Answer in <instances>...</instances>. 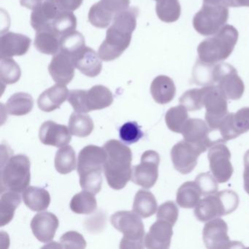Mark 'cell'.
Here are the masks:
<instances>
[{
    "instance_id": "obj_13",
    "label": "cell",
    "mask_w": 249,
    "mask_h": 249,
    "mask_svg": "<svg viewBox=\"0 0 249 249\" xmlns=\"http://www.w3.org/2000/svg\"><path fill=\"white\" fill-rule=\"evenodd\" d=\"M130 0H100L89 12V21L97 28H107L115 16L129 8Z\"/></svg>"
},
{
    "instance_id": "obj_31",
    "label": "cell",
    "mask_w": 249,
    "mask_h": 249,
    "mask_svg": "<svg viewBox=\"0 0 249 249\" xmlns=\"http://www.w3.org/2000/svg\"><path fill=\"white\" fill-rule=\"evenodd\" d=\"M21 202V195L18 192L8 191L2 193L0 199V227H4L12 221L15 211Z\"/></svg>"
},
{
    "instance_id": "obj_22",
    "label": "cell",
    "mask_w": 249,
    "mask_h": 249,
    "mask_svg": "<svg viewBox=\"0 0 249 249\" xmlns=\"http://www.w3.org/2000/svg\"><path fill=\"white\" fill-rule=\"evenodd\" d=\"M32 231L42 243L53 240L59 226L57 216L50 212H41L35 215L31 221Z\"/></svg>"
},
{
    "instance_id": "obj_7",
    "label": "cell",
    "mask_w": 249,
    "mask_h": 249,
    "mask_svg": "<svg viewBox=\"0 0 249 249\" xmlns=\"http://www.w3.org/2000/svg\"><path fill=\"white\" fill-rule=\"evenodd\" d=\"M30 160L24 154L13 156L1 168V192L21 193L30 183Z\"/></svg>"
},
{
    "instance_id": "obj_11",
    "label": "cell",
    "mask_w": 249,
    "mask_h": 249,
    "mask_svg": "<svg viewBox=\"0 0 249 249\" xmlns=\"http://www.w3.org/2000/svg\"><path fill=\"white\" fill-rule=\"evenodd\" d=\"M213 81L227 100H240L244 93L243 81L230 64H214Z\"/></svg>"
},
{
    "instance_id": "obj_2",
    "label": "cell",
    "mask_w": 249,
    "mask_h": 249,
    "mask_svg": "<svg viewBox=\"0 0 249 249\" xmlns=\"http://www.w3.org/2000/svg\"><path fill=\"white\" fill-rule=\"evenodd\" d=\"M106 153L104 173L109 186L120 190L132 178V151L116 140H110L103 145Z\"/></svg>"
},
{
    "instance_id": "obj_6",
    "label": "cell",
    "mask_w": 249,
    "mask_h": 249,
    "mask_svg": "<svg viewBox=\"0 0 249 249\" xmlns=\"http://www.w3.org/2000/svg\"><path fill=\"white\" fill-rule=\"evenodd\" d=\"M110 222L124 234L121 249H143L145 227L139 215L134 211H118L112 215Z\"/></svg>"
},
{
    "instance_id": "obj_26",
    "label": "cell",
    "mask_w": 249,
    "mask_h": 249,
    "mask_svg": "<svg viewBox=\"0 0 249 249\" xmlns=\"http://www.w3.org/2000/svg\"><path fill=\"white\" fill-rule=\"evenodd\" d=\"M59 12L55 0H44L43 3L33 10L31 14L32 27L36 32L49 28Z\"/></svg>"
},
{
    "instance_id": "obj_36",
    "label": "cell",
    "mask_w": 249,
    "mask_h": 249,
    "mask_svg": "<svg viewBox=\"0 0 249 249\" xmlns=\"http://www.w3.org/2000/svg\"><path fill=\"white\" fill-rule=\"evenodd\" d=\"M70 207L71 211L75 213L91 214L97 209V199L94 194L84 190L72 197Z\"/></svg>"
},
{
    "instance_id": "obj_44",
    "label": "cell",
    "mask_w": 249,
    "mask_h": 249,
    "mask_svg": "<svg viewBox=\"0 0 249 249\" xmlns=\"http://www.w3.org/2000/svg\"><path fill=\"white\" fill-rule=\"evenodd\" d=\"M119 136L124 143H135L143 136V132L137 122H126L119 129Z\"/></svg>"
},
{
    "instance_id": "obj_32",
    "label": "cell",
    "mask_w": 249,
    "mask_h": 249,
    "mask_svg": "<svg viewBox=\"0 0 249 249\" xmlns=\"http://www.w3.org/2000/svg\"><path fill=\"white\" fill-rule=\"evenodd\" d=\"M157 210V201L149 191L139 190L135 195L132 211L141 218H146L154 215Z\"/></svg>"
},
{
    "instance_id": "obj_24",
    "label": "cell",
    "mask_w": 249,
    "mask_h": 249,
    "mask_svg": "<svg viewBox=\"0 0 249 249\" xmlns=\"http://www.w3.org/2000/svg\"><path fill=\"white\" fill-rule=\"evenodd\" d=\"M74 66L81 73L89 78L100 75L103 69L102 59L98 53L89 47H85L72 56Z\"/></svg>"
},
{
    "instance_id": "obj_12",
    "label": "cell",
    "mask_w": 249,
    "mask_h": 249,
    "mask_svg": "<svg viewBox=\"0 0 249 249\" xmlns=\"http://www.w3.org/2000/svg\"><path fill=\"white\" fill-rule=\"evenodd\" d=\"M160 157L153 150L145 151L141 157V164L132 167L131 180L144 189H151L159 177Z\"/></svg>"
},
{
    "instance_id": "obj_42",
    "label": "cell",
    "mask_w": 249,
    "mask_h": 249,
    "mask_svg": "<svg viewBox=\"0 0 249 249\" xmlns=\"http://www.w3.org/2000/svg\"><path fill=\"white\" fill-rule=\"evenodd\" d=\"M214 64L205 63L198 60L193 70V78L195 84L200 86L214 85Z\"/></svg>"
},
{
    "instance_id": "obj_17",
    "label": "cell",
    "mask_w": 249,
    "mask_h": 249,
    "mask_svg": "<svg viewBox=\"0 0 249 249\" xmlns=\"http://www.w3.org/2000/svg\"><path fill=\"white\" fill-rule=\"evenodd\" d=\"M201 154L195 145L183 140L173 147L170 154L175 169L181 174L186 175L193 171Z\"/></svg>"
},
{
    "instance_id": "obj_48",
    "label": "cell",
    "mask_w": 249,
    "mask_h": 249,
    "mask_svg": "<svg viewBox=\"0 0 249 249\" xmlns=\"http://www.w3.org/2000/svg\"><path fill=\"white\" fill-rule=\"evenodd\" d=\"M84 0H55L59 11L73 12L81 7Z\"/></svg>"
},
{
    "instance_id": "obj_14",
    "label": "cell",
    "mask_w": 249,
    "mask_h": 249,
    "mask_svg": "<svg viewBox=\"0 0 249 249\" xmlns=\"http://www.w3.org/2000/svg\"><path fill=\"white\" fill-rule=\"evenodd\" d=\"M210 169L217 181L226 183L233 174L232 164L230 161L231 153L227 145L217 142L210 148L208 154Z\"/></svg>"
},
{
    "instance_id": "obj_5",
    "label": "cell",
    "mask_w": 249,
    "mask_h": 249,
    "mask_svg": "<svg viewBox=\"0 0 249 249\" xmlns=\"http://www.w3.org/2000/svg\"><path fill=\"white\" fill-rule=\"evenodd\" d=\"M239 205V196L232 190H223L208 195L195 208L196 218L202 222L234 212Z\"/></svg>"
},
{
    "instance_id": "obj_47",
    "label": "cell",
    "mask_w": 249,
    "mask_h": 249,
    "mask_svg": "<svg viewBox=\"0 0 249 249\" xmlns=\"http://www.w3.org/2000/svg\"><path fill=\"white\" fill-rule=\"evenodd\" d=\"M61 249H85L87 242L84 236L75 231H70L64 234L60 238Z\"/></svg>"
},
{
    "instance_id": "obj_35",
    "label": "cell",
    "mask_w": 249,
    "mask_h": 249,
    "mask_svg": "<svg viewBox=\"0 0 249 249\" xmlns=\"http://www.w3.org/2000/svg\"><path fill=\"white\" fill-rule=\"evenodd\" d=\"M94 125L89 115L73 112L69 119V129L71 134L79 138H86L91 135Z\"/></svg>"
},
{
    "instance_id": "obj_28",
    "label": "cell",
    "mask_w": 249,
    "mask_h": 249,
    "mask_svg": "<svg viewBox=\"0 0 249 249\" xmlns=\"http://www.w3.org/2000/svg\"><path fill=\"white\" fill-rule=\"evenodd\" d=\"M60 37L52 28L37 32L35 39L36 49L43 54L55 55L60 51Z\"/></svg>"
},
{
    "instance_id": "obj_53",
    "label": "cell",
    "mask_w": 249,
    "mask_h": 249,
    "mask_svg": "<svg viewBox=\"0 0 249 249\" xmlns=\"http://www.w3.org/2000/svg\"><path fill=\"white\" fill-rule=\"evenodd\" d=\"M156 1H158V0H156Z\"/></svg>"
},
{
    "instance_id": "obj_46",
    "label": "cell",
    "mask_w": 249,
    "mask_h": 249,
    "mask_svg": "<svg viewBox=\"0 0 249 249\" xmlns=\"http://www.w3.org/2000/svg\"><path fill=\"white\" fill-rule=\"evenodd\" d=\"M179 211L173 201H167L161 204L157 211V219L164 220L174 226L178 218Z\"/></svg>"
},
{
    "instance_id": "obj_25",
    "label": "cell",
    "mask_w": 249,
    "mask_h": 249,
    "mask_svg": "<svg viewBox=\"0 0 249 249\" xmlns=\"http://www.w3.org/2000/svg\"><path fill=\"white\" fill-rule=\"evenodd\" d=\"M69 94L66 86L56 84L40 94L37 100L39 108L48 113L53 111L68 100Z\"/></svg>"
},
{
    "instance_id": "obj_18",
    "label": "cell",
    "mask_w": 249,
    "mask_h": 249,
    "mask_svg": "<svg viewBox=\"0 0 249 249\" xmlns=\"http://www.w3.org/2000/svg\"><path fill=\"white\" fill-rule=\"evenodd\" d=\"M224 142L234 139L249 131V107H243L224 118L218 128Z\"/></svg>"
},
{
    "instance_id": "obj_52",
    "label": "cell",
    "mask_w": 249,
    "mask_h": 249,
    "mask_svg": "<svg viewBox=\"0 0 249 249\" xmlns=\"http://www.w3.org/2000/svg\"><path fill=\"white\" fill-rule=\"evenodd\" d=\"M226 1L227 0H204L203 2L208 4H213V5H218V4H224L226 5ZM227 6V5H226Z\"/></svg>"
},
{
    "instance_id": "obj_16",
    "label": "cell",
    "mask_w": 249,
    "mask_h": 249,
    "mask_svg": "<svg viewBox=\"0 0 249 249\" xmlns=\"http://www.w3.org/2000/svg\"><path fill=\"white\" fill-rule=\"evenodd\" d=\"M211 131L208 124L199 119H189L183 126L181 134L183 139L197 148L201 153L206 151L217 142L221 141H212L209 135Z\"/></svg>"
},
{
    "instance_id": "obj_29",
    "label": "cell",
    "mask_w": 249,
    "mask_h": 249,
    "mask_svg": "<svg viewBox=\"0 0 249 249\" xmlns=\"http://www.w3.org/2000/svg\"><path fill=\"white\" fill-rule=\"evenodd\" d=\"M22 197L27 208L36 212L45 211L50 205V195L43 188L30 186L23 192Z\"/></svg>"
},
{
    "instance_id": "obj_49",
    "label": "cell",
    "mask_w": 249,
    "mask_h": 249,
    "mask_svg": "<svg viewBox=\"0 0 249 249\" xmlns=\"http://www.w3.org/2000/svg\"><path fill=\"white\" fill-rule=\"evenodd\" d=\"M243 160H244V172H243L244 189L246 193L249 195V150H248L245 154Z\"/></svg>"
},
{
    "instance_id": "obj_43",
    "label": "cell",
    "mask_w": 249,
    "mask_h": 249,
    "mask_svg": "<svg viewBox=\"0 0 249 249\" xmlns=\"http://www.w3.org/2000/svg\"><path fill=\"white\" fill-rule=\"evenodd\" d=\"M180 105L184 106L189 111L199 110L204 107L202 102V89H193L188 90L179 100Z\"/></svg>"
},
{
    "instance_id": "obj_3",
    "label": "cell",
    "mask_w": 249,
    "mask_h": 249,
    "mask_svg": "<svg viewBox=\"0 0 249 249\" xmlns=\"http://www.w3.org/2000/svg\"><path fill=\"white\" fill-rule=\"evenodd\" d=\"M106 160V153L103 147L87 145L80 151L77 170L80 176V185L84 190L94 195L101 191L102 173L104 171Z\"/></svg>"
},
{
    "instance_id": "obj_40",
    "label": "cell",
    "mask_w": 249,
    "mask_h": 249,
    "mask_svg": "<svg viewBox=\"0 0 249 249\" xmlns=\"http://www.w3.org/2000/svg\"><path fill=\"white\" fill-rule=\"evenodd\" d=\"M77 27V18L72 12L61 11L51 24L52 28L59 36H65L75 31Z\"/></svg>"
},
{
    "instance_id": "obj_33",
    "label": "cell",
    "mask_w": 249,
    "mask_h": 249,
    "mask_svg": "<svg viewBox=\"0 0 249 249\" xmlns=\"http://www.w3.org/2000/svg\"><path fill=\"white\" fill-rule=\"evenodd\" d=\"M33 106L34 100L30 94L18 92L13 94L8 100L6 110L11 116H24L32 111Z\"/></svg>"
},
{
    "instance_id": "obj_23",
    "label": "cell",
    "mask_w": 249,
    "mask_h": 249,
    "mask_svg": "<svg viewBox=\"0 0 249 249\" xmlns=\"http://www.w3.org/2000/svg\"><path fill=\"white\" fill-rule=\"evenodd\" d=\"M31 39L19 33H8L0 38V58L25 55L31 45Z\"/></svg>"
},
{
    "instance_id": "obj_20",
    "label": "cell",
    "mask_w": 249,
    "mask_h": 249,
    "mask_svg": "<svg viewBox=\"0 0 249 249\" xmlns=\"http://www.w3.org/2000/svg\"><path fill=\"white\" fill-rule=\"evenodd\" d=\"M173 227L170 223L157 219L150 227L144 238V246L149 249H167L173 237Z\"/></svg>"
},
{
    "instance_id": "obj_37",
    "label": "cell",
    "mask_w": 249,
    "mask_h": 249,
    "mask_svg": "<svg viewBox=\"0 0 249 249\" xmlns=\"http://www.w3.org/2000/svg\"><path fill=\"white\" fill-rule=\"evenodd\" d=\"M156 12L163 22L173 23L180 18L181 8L178 0H158Z\"/></svg>"
},
{
    "instance_id": "obj_4",
    "label": "cell",
    "mask_w": 249,
    "mask_h": 249,
    "mask_svg": "<svg viewBox=\"0 0 249 249\" xmlns=\"http://www.w3.org/2000/svg\"><path fill=\"white\" fill-rule=\"evenodd\" d=\"M237 40V30L233 26H224L212 37L201 42L197 48L199 60L208 64L225 60L232 53Z\"/></svg>"
},
{
    "instance_id": "obj_39",
    "label": "cell",
    "mask_w": 249,
    "mask_h": 249,
    "mask_svg": "<svg viewBox=\"0 0 249 249\" xmlns=\"http://www.w3.org/2000/svg\"><path fill=\"white\" fill-rule=\"evenodd\" d=\"M188 119V110L182 105L169 109L165 115V122L167 127L176 133L181 134L183 126Z\"/></svg>"
},
{
    "instance_id": "obj_21",
    "label": "cell",
    "mask_w": 249,
    "mask_h": 249,
    "mask_svg": "<svg viewBox=\"0 0 249 249\" xmlns=\"http://www.w3.org/2000/svg\"><path fill=\"white\" fill-rule=\"evenodd\" d=\"M71 130L65 125L58 124L53 121H47L41 125L39 138L42 143L55 147H63L72 140Z\"/></svg>"
},
{
    "instance_id": "obj_30",
    "label": "cell",
    "mask_w": 249,
    "mask_h": 249,
    "mask_svg": "<svg viewBox=\"0 0 249 249\" xmlns=\"http://www.w3.org/2000/svg\"><path fill=\"white\" fill-rule=\"evenodd\" d=\"M202 192L197 183L195 181H187L178 189L176 202L183 208H194L201 200Z\"/></svg>"
},
{
    "instance_id": "obj_1",
    "label": "cell",
    "mask_w": 249,
    "mask_h": 249,
    "mask_svg": "<svg viewBox=\"0 0 249 249\" xmlns=\"http://www.w3.org/2000/svg\"><path fill=\"white\" fill-rule=\"evenodd\" d=\"M138 13L139 10L137 7H132L115 16L111 27L106 33V39L98 49V55L102 60H115L129 47L132 33L136 29Z\"/></svg>"
},
{
    "instance_id": "obj_9",
    "label": "cell",
    "mask_w": 249,
    "mask_h": 249,
    "mask_svg": "<svg viewBox=\"0 0 249 249\" xmlns=\"http://www.w3.org/2000/svg\"><path fill=\"white\" fill-rule=\"evenodd\" d=\"M228 18L229 9L224 4L203 2L200 11L194 17L193 26L202 36H213L226 25Z\"/></svg>"
},
{
    "instance_id": "obj_8",
    "label": "cell",
    "mask_w": 249,
    "mask_h": 249,
    "mask_svg": "<svg viewBox=\"0 0 249 249\" xmlns=\"http://www.w3.org/2000/svg\"><path fill=\"white\" fill-rule=\"evenodd\" d=\"M68 100L75 112L87 113L111 106L113 103V96L107 87L96 85L89 91L71 90Z\"/></svg>"
},
{
    "instance_id": "obj_19",
    "label": "cell",
    "mask_w": 249,
    "mask_h": 249,
    "mask_svg": "<svg viewBox=\"0 0 249 249\" xmlns=\"http://www.w3.org/2000/svg\"><path fill=\"white\" fill-rule=\"evenodd\" d=\"M75 68L72 56L59 51L53 55L49 66V72L56 84L66 86L73 79Z\"/></svg>"
},
{
    "instance_id": "obj_38",
    "label": "cell",
    "mask_w": 249,
    "mask_h": 249,
    "mask_svg": "<svg viewBox=\"0 0 249 249\" xmlns=\"http://www.w3.org/2000/svg\"><path fill=\"white\" fill-rule=\"evenodd\" d=\"M19 65L12 58H0V79L2 86L18 82L21 78Z\"/></svg>"
},
{
    "instance_id": "obj_41",
    "label": "cell",
    "mask_w": 249,
    "mask_h": 249,
    "mask_svg": "<svg viewBox=\"0 0 249 249\" xmlns=\"http://www.w3.org/2000/svg\"><path fill=\"white\" fill-rule=\"evenodd\" d=\"M85 46L84 36L75 30L60 37V51L68 53L71 56L78 53Z\"/></svg>"
},
{
    "instance_id": "obj_27",
    "label": "cell",
    "mask_w": 249,
    "mask_h": 249,
    "mask_svg": "<svg viewBox=\"0 0 249 249\" xmlns=\"http://www.w3.org/2000/svg\"><path fill=\"white\" fill-rule=\"evenodd\" d=\"M151 94L156 103L161 105L167 104L176 96V86L170 77L159 75L151 83Z\"/></svg>"
},
{
    "instance_id": "obj_50",
    "label": "cell",
    "mask_w": 249,
    "mask_h": 249,
    "mask_svg": "<svg viewBox=\"0 0 249 249\" xmlns=\"http://www.w3.org/2000/svg\"><path fill=\"white\" fill-rule=\"evenodd\" d=\"M43 0H20V4L23 7L30 10H35L40 4L43 3Z\"/></svg>"
},
{
    "instance_id": "obj_34",
    "label": "cell",
    "mask_w": 249,
    "mask_h": 249,
    "mask_svg": "<svg viewBox=\"0 0 249 249\" xmlns=\"http://www.w3.org/2000/svg\"><path fill=\"white\" fill-rule=\"evenodd\" d=\"M76 156L71 145H65L58 150L55 157V168L60 174H68L76 169Z\"/></svg>"
},
{
    "instance_id": "obj_51",
    "label": "cell",
    "mask_w": 249,
    "mask_h": 249,
    "mask_svg": "<svg viewBox=\"0 0 249 249\" xmlns=\"http://www.w3.org/2000/svg\"><path fill=\"white\" fill-rule=\"evenodd\" d=\"M227 7L238 8V7H249V0H227Z\"/></svg>"
},
{
    "instance_id": "obj_10",
    "label": "cell",
    "mask_w": 249,
    "mask_h": 249,
    "mask_svg": "<svg viewBox=\"0 0 249 249\" xmlns=\"http://www.w3.org/2000/svg\"><path fill=\"white\" fill-rule=\"evenodd\" d=\"M202 89V102L206 109L205 121L212 130H218L228 114L227 99L217 86H206Z\"/></svg>"
},
{
    "instance_id": "obj_45",
    "label": "cell",
    "mask_w": 249,
    "mask_h": 249,
    "mask_svg": "<svg viewBox=\"0 0 249 249\" xmlns=\"http://www.w3.org/2000/svg\"><path fill=\"white\" fill-rule=\"evenodd\" d=\"M195 182L197 183L203 196L218 192V186L216 179L210 173H200L196 176Z\"/></svg>"
},
{
    "instance_id": "obj_15",
    "label": "cell",
    "mask_w": 249,
    "mask_h": 249,
    "mask_svg": "<svg viewBox=\"0 0 249 249\" xmlns=\"http://www.w3.org/2000/svg\"><path fill=\"white\" fill-rule=\"evenodd\" d=\"M228 226L222 218L210 220L202 231V239L206 248L210 249H230L238 247L240 243L231 241L228 236Z\"/></svg>"
}]
</instances>
